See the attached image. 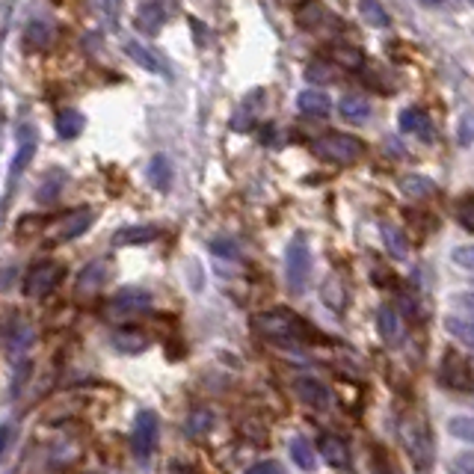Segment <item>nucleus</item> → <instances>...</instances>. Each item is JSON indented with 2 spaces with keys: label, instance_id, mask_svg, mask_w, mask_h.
<instances>
[{
  "label": "nucleus",
  "instance_id": "nucleus-24",
  "mask_svg": "<svg viewBox=\"0 0 474 474\" xmlns=\"http://www.w3.org/2000/svg\"><path fill=\"white\" fill-rule=\"evenodd\" d=\"M341 116L347 119V122L359 125L370 116V104L359 96H347V98H341Z\"/></svg>",
  "mask_w": 474,
  "mask_h": 474
},
{
  "label": "nucleus",
  "instance_id": "nucleus-15",
  "mask_svg": "<svg viewBox=\"0 0 474 474\" xmlns=\"http://www.w3.org/2000/svg\"><path fill=\"white\" fill-rule=\"evenodd\" d=\"M320 453H323V460L329 462L332 469H347L350 466V451H347V442L341 439V436L336 433H327L320 439Z\"/></svg>",
  "mask_w": 474,
  "mask_h": 474
},
{
  "label": "nucleus",
  "instance_id": "nucleus-5",
  "mask_svg": "<svg viewBox=\"0 0 474 474\" xmlns=\"http://www.w3.org/2000/svg\"><path fill=\"white\" fill-rule=\"evenodd\" d=\"M309 267H312V255L309 246H305L303 237L291 240L285 253V276H287V287L291 291H303L305 282H309Z\"/></svg>",
  "mask_w": 474,
  "mask_h": 474
},
{
  "label": "nucleus",
  "instance_id": "nucleus-35",
  "mask_svg": "<svg viewBox=\"0 0 474 474\" xmlns=\"http://www.w3.org/2000/svg\"><path fill=\"white\" fill-rule=\"evenodd\" d=\"M453 462H457L460 474H474V451H462Z\"/></svg>",
  "mask_w": 474,
  "mask_h": 474
},
{
  "label": "nucleus",
  "instance_id": "nucleus-21",
  "mask_svg": "<svg viewBox=\"0 0 474 474\" xmlns=\"http://www.w3.org/2000/svg\"><path fill=\"white\" fill-rule=\"evenodd\" d=\"M83 125H87V119H83V113H78V110H60L57 113V134L62 139H74V137H80L83 131Z\"/></svg>",
  "mask_w": 474,
  "mask_h": 474
},
{
  "label": "nucleus",
  "instance_id": "nucleus-26",
  "mask_svg": "<svg viewBox=\"0 0 474 474\" xmlns=\"http://www.w3.org/2000/svg\"><path fill=\"white\" fill-rule=\"evenodd\" d=\"M33 152H36V134H33V128H21V143H18V154H15V161H12V175H18L27 163H30Z\"/></svg>",
  "mask_w": 474,
  "mask_h": 474
},
{
  "label": "nucleus",
  "instance_id": "nucleus-39",
  "mask_svg": "<svg viewBox=\"0 0 474 474\" xmlns=\"http://www.w3.org/2000/svg\"><path fill=\"white\" fill-rule=\"evenodd\" d=\"M418 4H424V6H445V0H418Z\"/></svg>",
  "mask_w": 474,
  "mask_h": 474
},
{
  "label": "nucleus",
  "instance_id": "nucleus-17",
  "mask_svg": "<svg viewBox=\"0 0 474 474\" xmlns=\"http://www.w3.org/2000/svg\"><path fill=\"white\" fill-rule=\"evenodd\" d=\"M397 122H401V131H406V134H415V137H433L430 116H427L421 107H406V110H401Z\"/></svg>",
  "mask_w": 474,
  "mask_h": 474
},
{
  "label": "nucleus",
  "instance_id": "nucleus-27",
  "mask_svg": "<svg viewBox=\"0 0 474 474\" xmlns=\"http://www.w3.org/2000/svg\"><path fill=\"white\" fill-rule=\"evenodd\" d=\"M401 190L412 199H424V196H433L436 184L430 179H421V175H406V179H401Z\"/></svg>",
  "mask_w": 474,
  "mask_h": 474
},
{
  "label": "nucleus",
  "instance_id": "nucleus-2",
  "mask_svg": "<svg viewBox=\"0 0 474 474\" xmlns=\"http://www.w3.org/2000/svg\"><path fill=\"white\" fill-rule=\"evenodd\" d=\"M314 157H320L323 163H336V166H350L365 154V143L353 134H327L312 143Z\"/></svg>",
  "mask_w": 474,
  "mask_h": 474
},
{
  "label": "nucleus",
  "instance_id": "nucleus-3",
  "mask_svg": "<svg viewBox=\"0 0 474 474\" xmlns=\"http://www.w3.org/2000/svg\"><path fill=\"white\" fill-rule=\"evenodd\" d=\"M439 383L451 392L469 395L474 392V368L460 350H445L439 362Z\"/></svg>",
  "mask_w": 474,
  "mask_h": 474
},
{
  "label": "nucleus",
  "instance_id": "nucleus-19",
  "mask_svg": "<svg viewBox=\"0 0 474 474\" xmlns=\"http://www.w3.org/2000/svg\"><path fill=\"white\" fill-rule=\"evenodd\" d=\"M296 107H300V113L312 116V119H327L329 116V98L323 96V92H318V89L300 92V98H296Z\"/></svg>",
  "mask_w": 474,
  "mask_h": 474
},
{
  "label": "nucleus",
  "instance_id": "nucleus-29",
  "mask_svg": "<svg viewBox=\"0 0 474 474\" xmlns=\"http://www.w3.org/2000/svg\"><path fill=\"white\" fill-rule=\"evenodd\" d=\"M383 240H386V246H388V253H392L395 258H403L409 253V246H406V237L401 235V229L392 226V222H383Z\"/></svg>",
  "mask_w": 474,
  "mask_h": 474
},
{
  "label": "nucleus",
  "instance_id": "nucleus-14",
  "mask_svg": "<svg viewBox=\"0 0 474 474\" xmlns=\"http://www.w3.org/2000/svg\"><path fill=\"white\" fill-rule=\"evenodd\" d=\"M294 392L296 397H300L303 403H309L314 409H327L332 403V395H329V388L318 383V379H312V377H305V379H296L294 383Z\"/></svg>",
  "mask_w": 474,
  "mask_h": 474
},
{
  "label": "nucleus",
  "instance_id": "nucleus-34",
  "mask_svg": "<svg viewBox=\"0 0 474 474\" xmlns=\"http://www.w3.org/2000/svg\"><path fill=\"white\" fill-rule=\"evenodd\" d=\"M453 264L462 267L466 273H474V246H460L457 253H453Z\"/></svg>",
  "mask_w": 474,
  "mask_h": 474
},
{
  "label": "nucleus",
  "instance_id": "nucleus-31",
  "mask_svg": "<svg viewBox=\"0 0 474 474\" xmlns=\"http://www.w3.org/2000/svg\"><path fill=\"white\" fill-rule=\"evenodd\" d=\"M62 184H66V175H62V172H51V175H48V181H45L42 187H39V196H36V199L45 202V204L54 202V199L60 196Z\"/></svg>",
  "mask_w": 474,
  "mask_h": 474
},
{
  "label": "nucleus",
  "instance_id": "nucleus-10",
  "mask_svg": "<svg viewBox=\"0 0 474 474\" xmlns=\"http://www.w3.org/2000/svg\"><path fill=\"white\" fill-rule=\"evenodd\" d=\"M157 436H161V424H157L154 412H139L134 424V448L139 457H148L157 448Z\"/></svg>",
  "mask_w": 474,
  "mask_h": 474
},
{
  "label": "nucleus",
  "instance_id": "nucleus-37",
  "mask_svg": "<svg viewBox=\"0 0 474 474\" xmlns=\"http://www.w3.org/2000/svg\"><path fill=\"white\" fill-rule=\"evenodd\" d=\"M246 474H285V471H282V466H279V462L267 460V462H258V466H253Z\"/></svg>",
  "mask_w": 474,
  "mask_h": 474
},
{
  "label": "nucleus",
  "instance_id": "nucleus-25",
  "mask_svg": "<svg viewBox=\"0 0 474 474\" xmlns=\"http://www.w3.org/2000/svg\"><path fill=\"white\" fill-rule=\"evenodd\" d=\"M329 60L338 62V66H344L347 71L365 66V57H362V51L353 48V45H336V48L329 51Z\"/></svg>",
  "mask_w": 474,
  "mask_h": 474
},
{
  "label": "nucleus",
  "instance_id": "nucleus-32",
  "mask_svg": "<svg viewBox=\"0 0 474 474\" xmlns=\"http://www.w3.org/2000/svg\"><path fill=\"white\" fill-rule=\"evenodd\" d=\"M457 222L466 231H471L474 235V196H469V199H462L460 204H457Z\"/></svg>",
  "mask_w": 474,
  "mask_h": 474
},
{
  "label": "nucleus",
  "instance_id": "nucleus-6",
  "mask_svg": "<svg viewBox=\"0 0 474 474\" xmlns=\"http://www.w3.org/2000/svg\"><path fill=\"white\" fill-rule=\"evenodd\" d=\"M294 18H296V24L309 33H327L329 27H341L338 18L327 12V6H320L318 0H303V4L296 6Z\"/></svg>",
  "mask_w": 474,
  "mask_h": 474
},
{
  "label": "nucleus",
  "instance_id": "nucleus-38",
  "mask_svg": "<svg viewBox=\"0 0 474 474\" xmlns=\"http://www.w3.org/2000/svg\"><path fill=\"white\" fill-rule=\"evenodd\" d=\"M305 74H309L312 80H318V83H327V80H332V74H329L327 69H320L318 62H314V66H309V69H305Z\"/></svg>",
  "mask_w": 474,
  "mask_h": 474
},
{
  "label": "nucleus",
  "instance_id": "nucleus-4",
  "mask_svg": "<svg viewBox=\"0 0 474 474\" xmlns=\"http://www.w3.org/2000/svg\"><path fill=\"white\" fill-rule=\"evenodd\" d=\"M62 264L57 262H39L33 264L30 270L24 276V296H30V300H45V296H51L57 291V285L62 282Z\"/></svg>",
  "mask_w": 474,
  "mask_h": 474
},
{
  "label": "nucleus",
  "instance_id": "nucleus-33",
  "mask_svg": "<svg viewBox=\"0 0 474 474\" xmlns=\"http://www.w3.org/2000/svg\"><path fill=\"white\" fill-rule=\"evenodd\" d=\"M448 430H451L453 436H460V439L474 442V421H471V418H462V415H460V418H453Z\"/></svg>",
  "mask_w": 474,
  "mask_h": 474
},
{
  "label": "nucleus",
  "instance_id": "nucleus-28",
  "mask_svg": "<svg viewBox=\"0 0 474 474\" xmlns=\"http://www.w3.org/2000/svg\"><path fill=\"white\" fill-rule=\"evenodd\" d=\"M291 457H294V462H296V466H300L303 471H312L314 466H318V451H314L305 439H296V442L291 445Z\"/></svg>",
  "mask_w": 474,
  "mask_h": 474
},
{
  "label": "nucleus",
  "instance_id": "nucleus-13",
  "mask_svg": "<svg viewBox=\"0 0 474 474\" xmlns=\"http://www.w3.org/2000/svg\"><path fill=\"white\" fill-rule=\"evenodd\" d=\"M33 338H36V332L30 323H27L24 318L12 320L6 327V353L9 356H21V353L33 347Z\"/></svg>",
  "mask_w": 474,
  "mask_h": 474
},
{
  "label": "nucleus",
  "instance_id": "nucleus-23",
  "mask_svg": "<svg viewBox=\"0 0 474 474\" xmlns=\"http://www.w3.org/2000/svg\"><path fill=\"white\" fill-rule=\"evenodd\" d=\"M125 51H128V57H131L137 66H143L146 71H154V74H161L163 66H161V60L154 57V51H148L146 45H139V42H125Z\"/></svg>",
  "mask_w": 474,
  "mask_h": 474
},
{
  "label": "nucleus",
  "instance_id": "nucleus-7",
  "mask_svg": "<svg viewBox=\"0 0 474 474\" xmlns=\"http://www.w3.org/2000/svg\"><path fill=\"white\" fill-rule=\"evenodd\" d=\"M152 305V296L143 287H122L113 300L107 303V314L110 318H131V314L146 312Z\"/></svg>",
  "mask_w": 474,
  "mask_h": 474
},
{
  "label": "nucleus",
  "instance_id": "nucleus-9",
  "mask_svg": "<svg viewBox=\"0 0 474 474\" xmlns=\"http://www.w3.org/2000/svg\"><path fill=\"white\" fill-rule=\"evenodd\" d=\"M92 220H96V211H92V208L71 211V213H66V217L57 220V226L51 229V237L57 240V244H66V240L80 237L83 231L92 226Z\"/></svg>",
  "mask_w": 474,
  "mask_h": 474
},
{
  "label": "nucleus",
  "instance_id": "nucleus-22",
  "mask_svg": "<svg viewBox=\"0 0 474 474\" xmlns=\"http://www.w3.org/2000/svg\"><path fill=\"white\" fill-rule=\"evenodd\" d=\"M377 327L383 332V338L388 344H397L401 341V318L395 314V309H388V305H379L377 312Z\"/></svg>",
  "mask_w": 474,
  "mask_h": 474
},
{
  "label": "nucleus",
  "instance_id": "nucleus-30",
  "mask_svg": "<svg viewBox=\"0 0 474 474\" xmlns=\"http://www.w3.org/2000/svg\"><path fill=\"white\" fill-rule=\"evenodd\" d=\"M359 15L365 18L368 24H374V27H386L388 24V12L383 9L379 0H359Z\"/></svg>",
  "mask_w": 474,
  "mask_h": 474
},
{
  "label": "nucleus",
  "instance_id": "nucleus-12",
  "mask_svg": "<svg viewBox=\"0 0 474 474\" xmlns=\"http://www.w3.org/2000/svg\"><path fill=\"white\" fill-rule=\"evenodd\" d=\"M163 24H166V6H163V0H146V4L137 9L134 27H137L139 33L154 36Z\"/></svg>",
  "mask_w": 474,
  "mask_h": 474
},
{
  "label": "nucleus",
  "instance_id": "nucleus-1",
  "mask_svg": "<svg viewBox=\"0 0 474 474\" xmlns=\"http://www.w3.org/2000/svg\"><path fill=\"white\" fill-rule=\"evenodd\" d=\"M255 323V332L262 338H267L270 344H279V347H300V344L309 338V327L291 314L287 309H273V312H262Z\"/></svg>",
  "mask_w": 474,
  "mask_h": 474
},
{
  "label": "nucleus",
  "instance_id": "nucleus-11",
  "mask_svg": "<svg viewBox=\"0 0 474 474\" xmlns=\"http://www.w3.org/2000/svg\"><path fill=\"white\" fill-rule=\"evenodd\" d=\"M445 329H448L451 336L462 344V347H469L474 353V309L460 305L457 312L448 314V320H445Z\"/></svg>",
  "mask_w": 474,
  "mask_h": 474
},
{
  "label": "nucleus",
  "instance_id": "nucleus-40",
  "mask_svg": "<svg viewBox=\"0 0 474 474\" xmlns=\"http://www.w3.org/2000/svg\"><path fill=\"white\" fill-rule=\"evenodd\" d=\"M377 474H392V469H386V466H383V469H379Z\"/></svg>",
  "mask_w": 474,
  "mask_h": 474
},
{
  "label": "nucleus",
  "instance_id": "nucleus-16",
  "mask_svg": "<svg viewBox=\"0 0 474 474\" xmlns=\"http://www.w3.org/2000/svg\"><path fill=\"white\" fill-rule=\"evenodd\" d=\"M161 237L157 226H125L113 235V246H143Z\"/></svg>",
  "mask_w": 474,
  "mask_h": 474
},
{
  "label": "nucleus",
  "instance_id": "nucleus-8",
  "mask_svg": "<svg viewBox=\"0 0 474 474\" xmlns=\"http://www.w3.org/2000/svg\"><path fill=\"white\" fill-rule=\"evenodd\" d=\"M21 42H24V48L33 54L51 51L54 42H57V24L48 21V18H33V21L24 27Z\"/></svg>",
  "mask_w": 474,
  "mask_h": 474
},
{
  "label": "nucleus",
  "instance_id": "nucleus-20",
  "mask_svg": "<svg viewBox=\"0 0 474 474\" xmlns=\"http://www.w3.org/2000/svg\"><path fill=\"white\" fill-rule=\"evenodd\" d=\"M148 184H152L154 190H170L172 184V163L166 161L163 154H154L152 163H148Z\"/></svg>",
  "mask_w": 474,
  "mask_h": 474
},
{
  "label": "nucleus",
  "instance_id": "nucleus-36",
  "mask_svg": "<svg viewBox=\"0 0 474 474\" xmlns=\"http://www.w3.org/2000/svg\"><path fill=\"white\" fill-rule=\"evenodd\" d=\"M36 229H45V220L39 217H24L21 222H18V235H30V231Z\"/></svg>",
  "mask_w": 474,
  "mask_h": 474
},
{
  "label": "nucleus",
  "instance_id": "nucleus-18",
  "mask_svg": "<svg viewBox=\"0 0 474 474\" xmlns=\"http://www.w3.org/2000/svg\"><path fill=\"white\" fill-rule=\"evenodd\" d=\"M107 279V264L104 262H96V264H87L78 276V296H92L98 294V287L104 285Z\"/></svg>",
  "mask_w": 474,
  "mask_h": 474
}]
</instances>
